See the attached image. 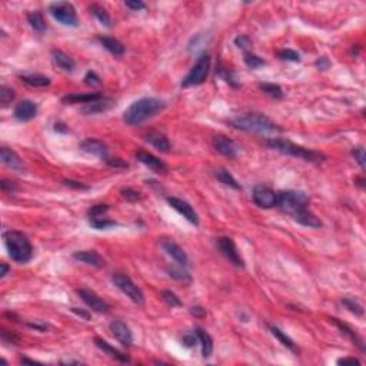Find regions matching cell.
Segmentation results:
<instances>
[{
	"instance_id": "1",
	"label": "cell",
	"mask_w": 366,
	"mask_h": 366,
	"mask_svg": "<svg viewBox=\"0 0 366 366\" xmlns=\"http://www.w3.org/2000/svg\"><path fill=\"white\" fill-rule=\"evenodd\" d=\"M236 130L269 135V133H282V127L272 122L268 116L262 113H245L230 119L228 122Z\"/></svg>"
},
{
	"instance_id": "2",
	"label": "cell",
	"mask_w": 366,
	"mask_h": 366,
	"mask_svg": "<svg viewBox=\"0 0 366 366\" xmlns=\"http://www.w3.org/2000/svg\"><path fill=\"white\" fill-rule=\"evenodd\" d=\"M165 109V103L155 97H143L133 102L123 113V120L126 125L136 126L146 122Z\"/></svg>"
},
{
	"instance_id": "3",
	"label": "cell",
	"mask_w": 366,
	"mask_h": 366,
	"mask_svg": "<svg viewBox=\"0 0 366 366\" xmlns=\"http://www.w3.org/2000/svg\"><path fill=\"white\" fill-rule=\"evenodd\" d=\"M265 145L269 149H272V150H277L280 153H285V155H289V156H295V158H300V159L306 160V162H312V163H322V162L326 160V156L319 153V152L303 148L300 145L292 143L290 140H285V139L272 137V139H268L265 142Z\"/></svg>"
},
{
	"instance_id": "4",
	"label": "cell",
	"mask_w": 366,
	"mask_h": 366,
	"mask_svg": "<svg viewBox=\"0 0 366 366\" xmlns=\"http://www.w3.org/2000/svg\"><path fill=\"white\" fill-rule=\"evenodd\" d=\"M9 256L14 262L26 263L33 256V246L29 238L19 230H7L3 235Z\"/></svg>"
},
{
	"instance_id": "5",
	"label": "cell",
	"mask_w": 366,
	"mask_h": 366,
	"mask_svg": "<svg viewBox=\"0 0 366 366\" xmlns=\"http://www.w3.org/2000/svg\"><path fill=\"white\" fill-rule=\"evenodd\" d=\"M276 206L285 212L287 215L293 216L297 212L308 209L309 206V197L306 193L303 192H297V190H282L277 193V200H276Z\"/></svg>"
},
{
	"instance_id": "6",
	"label": "cell",
	"mask_w": 366,
	"mask_h": 366,
	"mask_svg": "<svg viewBox=\"0 0 366 366\" xmlns=\"http://www.w3.org/2000/svg\"><path fill=\"white\" fill-rule=\"evenodd\" d=\"M210 70V56L207 53L200 55V57L196 60L193 68L186 75V78L182 80V88H190V86H197L202 85L209 75Z\"/></svg>"
},
{
	"instance_id": "7",
	"label": "cell",
	"mask_w": 366,
	"mask_h": 366,
	"mask_svg": "<svg viewBox=\"0 0 366 366\" xmlns=\"http://www.w3.org/2000/svg\"><path fill=\"white\" fill-rule=\"evenodd\" d=\"M112 282L113 285L120 290L123 292L126 296L129 297L132 302H135L136 305H143L145 303V296L142 293V290L139 289V286L127 276L126 274H122V272H116L112 276Z\"/></svg>"
},
{
	"instance_id": "8",
	"label": "cell",
	"mask_w": 366,
	"mask_h": 366,
	"mask_svg": "<svg viewBox=\"0 0 366 366\" xmlns=\"http://www.w3.org/2000/svg\"><path fill=\"white\" fill-rule=\"evenodd\" d=\"M49 11L57 22L62 23L63 26H70V27H76L78 26L76 10H75L73 4H70L68 1H59V3L50 4Z\"/></svg>"
},
{
	"instance_id": "9",
	"label": "cell",
	"mask_w": 366,
	"mask_h": 366,
	"mask_svg": "<svg viewBox=\"0 0 366 366\" xmlns=\"http://www.w3.org/2000/svg\"><path fill=\"white\" fill-rule=\"evenodd\" d=\"M216 246L217 249L220 251V253L228 259L229 262L232 263L233 266L236 268H243L245 266V262L240 256L239 251L235 245V242L230 239V238H226V236H222V238H217L216 239Z\"/></svg>"
},
{
	"instance_id": "10",
	"label": "cell",
	"mask_w": 366,
	"mask_h": 366,
	"mask_svg": "<svg viewBox=\"0 0 366 366\" xmlns=\"http://www.w3.org/2000/svg\"><path fill=\"white\" fill-rule=\"evenodd\" d=\"M76 293L79 295V297L94 312L97 313H107L110 310V305L103 300L102 297L99 296L96 292H93L91 289H86V287H82V289H78Z\"/></svg>"
},
{
	"instance_id": "11",
	"label": "cell",
	"mask_w": 366,
	"mask_h": 366,
	"mask_svg": "<svg viewBox=\"0 0 366 366\" xmlns=\"http://www.w3.org/2000/svg\"><path fill=\"white\" fill-rule=\"evenodd\" d=\"M252 199H253L256 206H259L262 209H271V207L276 206L277 193H274V190L269 189L268 186L256 184L253 187V192H252Z\"/></svg>"
},
{
	"instance_id": "12",
	"label": "cell",
	"mask_w": 366,
	"mask_h": 366,
	"mask_svg": "<svg viewBox=\"0 0 366 366\" xmlns=\"http://www.w3.org/2000/svg\"><path fill=\"white\" fill-rule=\"evenodd\" d=\"M212 146L213 149L219 152L220 155L226 156V158H236L238 156V152H239V148L238 145L229 139L228 136L225 135H216L212 139Z\"/></svg>"
},
{
	"instance_id": "13",
	"label": "cell",
	"mask_w": 366,
	"mask_h": 366,
	"mask_svg": "<svg viewBox=\"0 0 366 366\" xmlns=\"http://www.w3.org/2000/svg\"><path fill=\"white\" fill-rule=\"evenodd\" d=\"M168 203L171 205L172 209H175L179 215H182L186 220H189L192 225H197L199 223V216L194 212V209L189 205L187 202H184L182 199L178 197H166Z\"/></svg>"
},
{
	"instance_id": "14",
	"label": "cell",
	"mask_w": 366,
	"mask_h": 366,
	"mask_svg": "<svg viewBox=\"0 0 366 366\" xmlns=\"http://www.w3.org/2000/svg\"><path fill=\"white\" fill-rule=\"evenodd\" d=\"M79 149L85 153H89V155L102 158V159H107L109 148L99 139H85L79 145Z\"/></svg>"
},
{
	"instance_id": "15",
	"label": "cell",
	"mask_w": 366,
	"mask_h": 366,
	"mask_svg": "<svg viewBox=\"0 0 366 366\" xmlns=\"http://www.w3.org/2000/svg\"><path fill=\"white\" fill-rule=\"evenodd\" d=\"M162 248L165 249V252L169 256H172L176 261L178 265H182L184 268L189 266V256H187V253L183 251L176 242H173L172 239H163L162 240Z\"/></svg>"
},
{
	"instance_id": "16",
	"label": "cell",
	"mask_w": 366,
	"mask_h": 366,
	"mask_svg": "<svg viewBox=\"0 0 366 366\" xmlns=\"http://www.w3.org/2000/svg\"><path fill=\"white\" fill-rule=\"evenodd\" d=\"M136 159L143 163L145 166H148L149 169H152L156 173H166L168 172V166L163 160H160L159 158H156L155 155L149 153V152H145V150H137L136 152Z\"/></svg>"
},
{
	"instance_id": "17",
	"label": "cell",
	"mask_w": 366,
	"mask_h": 366,
	"mask_svg": "<svg viewBox=\"0 0 366 366\" xmlns=\"http://www.w3.org/2000/svg\"><path fill=\"white\" fill-rule=\"evenodd\" d=\"M110 331L113 333V336L122 343L123 346H130L133 343V335L130 328L126 325L123 320H113L110 323Z\"/></svg>"
},
{
	"instance_id": "18",
	"label": "cell",
	"mask_w": 366,
	"mask_h": 366,
	"mask_svg": "<svg viewBox=\"0 0 366 366\" xmlns=\"http://www.w3.org/2000/svg\"><path fill=\"white\" fill-rule=\"evenodd\" d=\"M37 114V104L32 100H22L14 107V117L20 122H29Z\"/></svg>"
},
{
	"instance_id": "19",
	"label": "cell",
	"mask_w": 366,
	"mask_h": 366,
	"mask_svg": "<svg viewBox=\"0 0 366 366\" xmlns=\"http://www.w3.org/2000/svg\"><path fill=\"white\" fill-rule=\"evenodd\" d=\"M114 106V100L112 99H107V97H100L94 102L88 103L85 104L80 112L85 114V116H91V114H97V113H104L107 110H110Z\"/></svg>"
},
{
	"instance_id": "20",
	"label": "cell",
	"mask_w": 366,
	"mask_h": 366,
	"mask_svg": "<svg viewBox=\"0 0 366 366\" xmlns=\"http://www.w3.org/2000/svg\"><path fill=\"white\" fill-rule=\"evenodd\" d=\"M0 159H1V162H3L7 168H10L13 171L17 172L24 171V163H23V160L20 159V156H19L14 150H11V149L6 148V146H3V148L0 149Z\"/></svg>"
},
{
	"instance_id": "21",
	"label": "cell",
	"mask_w": 366,
	"mask_h": 366,
	"mask_svg": "<svg viewBox=\"0 0 366 366\" xmlns=\"http://www.w3.org/2000/svg\"><path fill=\"white\" fill-rule=\"evenodd\" d=\"M73 258L79 262L91 265V266H96V268H102L104 266V259L100 256V253L96 251H78L73 253Z\"/></svg>"
},
{
	"instance_id": "22",
	"label": "cell",
	"mask_w": 366,
	"mask_h": 366,
	"mask_svg": "<svg viewBox=\"0 0 366 366\" xmlns=\"http://www.w3.org/2000/svg\"><path fill=\"white\" fill-rule=\"evenodd\" d=\"M145 140L148 143H150L153 148L158 149L159 152H163V153L169 152V149H171V143H169L168 137L165 136L162 132H159V130H150V132H148L145 135Z\"/></svg>"
},
{
	"instance_id": "23",
	"label": "cell",
	"mask_w": 366,
	"mask_h": 366,
	"mask_svg": "<svg viewBox=\"0 0 366 366\" xmlns=\"http://www.w3.org/2000/svg\"><path fill=\"white\" fill-rule=\"evenodd\" d=\"M94 343H96V346H97L100 351H103L104 354L109 355L110 358H113L116 361H120V362H129V356H127V355H125L123 352H120L119 349L113 348L110 343L106 342V341L102 339V338L96 336V338H94Z\"/></svg>"
},
{
	"instance_id": "24",
	"label": "cell",
	"mask_w": 366,
	"mask_h": 366,
	"mask_svg": "<svg viewBox=\"0 0 366 366\" xmlns=\"http://www.w3.org/2000/svg\"><path fill=\"white\" fill-rule=\"evenodd\" d=\"M52 57H53L55 65L59 69H62L63 72H73L75 68H76L75 60L69 55H66L65 52H62V50H57V49L52 50Z\"/></svg>"
},
{
	"instance_id": "25",
	"label": "cell",
	"mask_w": 366,
	"mask_h": 366,
	"mask_svg": "<svg viewBox=\"0 0 366 366\" xmlns=\"http://www.w3.org/2000/svg\"><path fill=\"white\" fill-rule=\"evenodd\" d=\"M293 219L296 220L297 223L303 225V226H308V228L318 229L322 228V222L319 220V217L316 215H313L309 209H303L300 212H297L296 215H293Z\"/></svg>"
},
{
	"instance_id": "26",
	"label": "cell",
	"mask_w": 366,
	"mask_h": 366,
	"mask_svg": "<svg viewBox=\"0 0 366 366\" xmlns=\"http://www.w3.org/2000/svg\"><path fill=\"white\" fill-rule=\"evenodd\" d=\"M97 40H99V42L102 43L103 47H104L107 52H110L113 56L116 57L123 56V53H125V46L122 45L117 39L110 37V36H99Z\"/></svg>"
},
{
	"instance_id": "27",
	"label": "cell",
	"mask_w": 366,
	"mask_h": 366,
	"mask_svg": "<svg viewBox=\"0 0 366 366\" xmlns=\"http://www.w3.org/2000/svg\"><path fill=\"white\" fill-rule=\"evenodd\" d=\"M103 97L100 93H85V94H80V93H72V94H66L62 97V102L66 103V104H75V103H83V104H88V103L94 102L97 99Z\"/></svg>"
},
{
	"instance_id": "28",
	"label": "cell",
	"mask_w": 366,
	"mask_h": 366,
	"mask_svg": "<svg viewBox=\"0 0 366 366\" xmlns=\"http://www.w3.org/2000/svg\"><path fill=\"white\" fill-rule=\"evenodd\" d=\"M332 322L342 331L343 335H346L352 342H354V345H356L361 351H365V345H364V341H362V338L356 333V332L352 329V328H349L346 323H343V322H341L339 319H336V318H332Z\"/></svg>"
},
{
	"instance_id": "29",
	"label": "cell",
	"mask_w": 366,
	"mask_h": 366,
	"mask_svg": "<svg viewBox=\"0 0 366 366\" xmlns=\"http://www.w3.org/2000/svg\"><path fill=\"white\" fill-rule=\"evenodd\" d=\"M194 333L197 335V339H199V342L202 345V355H203V358H209L212 355V352H213V339H212V336L205 329H202V328H196Z\"/></svg>"
},
{
	"instance_id": "30",
	"label": "cell",
	"mask_w": 366,
	"mask_h": 366,
	"mask_svg": "<svg viewBox=\"0 0 366 366\" xmlns=\"http://www.w3.org/2000/svg\"><path fill=\"white\" fill-rule=\"evenodd\" d=\"M215 178H216L220 183H223L225 186H229V187H232V189H235V190H240V189H242L240 184L238 183V181H236V179L232 176V173H230L228 169H225V168H217L216 171H215Z\"/></svg>"
},
{
	"instance_id": "31",
	"label": "cell",
	"mask_w": 366,
	"mask_h": 366,
	"mask_svg": "<svg viewBox=\"0 0 366 366\" xmlns=\"http://www.w3.org/2000/svg\"><path fill=\"white\" fill-rule=\"evenodd\" d=\"M268 329H269V332H271L274 338L282 343L283 346H286L287 349H290V351H293V352H297L296 343L293 342V341L286 335L285 332H282L277 326H274V325H268Z\"/></svg>"
},
{
	"instance_id": "32",
	"label": "cell",
	"mask_w": 366,
	"mask_h": 366,
	"mask_svg": "<svg viewBox=\"0 0 366 366\" xmlns=\"http://www.w3.org/2000/svg\"><path fill=\"white\" fill-rule=\"evenodd\" d=\"M89 10L91 13L99 20V22L102 23L103 26H106V27H112L113 26V23H112V19H110V16H109V13L106 11L104 7H102L100 4H92L89 6Z\"/></svg>"
},
{
	"instance_id": "33",
	"label": "cell",
	"mask_w": 366,
	"mask_h": 366,
	"mask_svg": "<svg viewBox=\"0 0 366 366\" xmlns=\"http://www.w3.org/2000/svg\"><path fill=\"white\" fill-rule=\"evenodd\" d=\"M166 271H168V274H169V276H171L172 279H176V280H179V282L190 283V280H192V277H190L189 272L186 271V268L182 266V265H179L178 268H176V266H169Z\"/></svg>"
},
{
	"instance_id": "34",
	"label": "cell",
	"mask_w": 366,
	"mask_h": 366,
	"mask_svg": "<svg viewBox=\"0 0 366 366\" xmlns=\"http://www.w3.org/2000/svg\"><path fill=\"white\" fill-rule=\"evenodd\" d=\"M20 80L23 83L33 86V88H43V86H49L50 85V79L43 75H23L20 76Z\"/></svg>"
},
{
	"instance_id": "35",
	"label": "cell",
	"mask_w": 366,
	"mask_h": 366,
	"mask_svg": "<svg viewBox=\"0 0 366 366\" xmlns=\"http://www.w3.org/2000/svg\"><path fill=\"white\" fill-rule=\"evenodd\" d=\"M27 22L33 27L36 32H45L46 22L43 19V14L40 11H32L27 14Z\"/></svg>"
},
{
	"instance_id": "36",
	"label": "cell",
	"mask_w": 366,
	"mask_h": 366,
	"mask_svg": "<svg viewBox=\"0 0 366 366\" xmlns=\"http://www.w3.org/2000/svg\"><path fill=\"white\" fill-rule=\"evenodd\" d=\"M259 89L265 94H268V96H271L274 99H282L283 97L282 88L279 85H276V83H259Z\"/></svg>"
},
{
	"instance_id": "37",
	"label": "cell",
	"mask_w": 366,
	"mask_h": 366,
	"mask_svg": "<svg viewBox=\"0 0 366 366\" xmlns=\"http://www.w3.org/2000/svg\"><path fill=\"white\" fill-rule=\"evenodd\" d=\"M342 305L348 309L349 312H352L354 315H356V316H362V315H364V308H362V305H361L356 299H354V297H343Z\"/></svg>"
},
{
	"instance_id": "38",
	"label": "cell",
	"mask_w": 366,
	"mask_h": 366,
	"mask_svg": "<svg viewBox=\"0 0 366 366\" xmlns=\"http://www.w3.org/2000/svg\"><path fill=\"white\" fill-rule=\"evenodd\" d=\"M14 96H16V93H14V91H13L11 88H9V86L3 85V86L0 88V103H1L3 107H7V106L13 102Z\"/></svg>"
},
{
	"instance_id": "39",
	"label": "cell",
	"mask_w": 366,
	"mask_h": 366,
	"mask_svg": "<svg viewBox=\"0 0 366 366\" xmlns=\"http://www.w3.org/2000/svg\"><path fill=\"white\" fill-rule=\"evenodd\" d=\"M89 225H91L92 228L102 230V229L113 228L117 223L113 222V220H109V219H103V217H91L89 219Z\"/></svg>"
},
{
	"instance_id": "40",
	"label": "cell",
	"mask_w": 366,
	"mask_h": 366,
	"mask_svg": "<svg viewBox=\"0 0 366 366\" xmlns=\"http://www.w3.org/2000/svg\"><path fill=\"white\" fill-rule=\"evenodd\" d=\"M243 60H245V63L248 65V68L251 69H258L266 65V62L263 60L262 57H259L258 55H255V53H251V52H246V53H245Z\"/></svg>"
},
{
	"instance_id": "41",
	"label": "cell",
	"mask_w": 366,
	"mask_h": 366,
	"mask_svg": "<svg viewBox=\"0 0 366 366\" xmlns=\"http://www.w3.org/2000/svg\"><path fill=\"white\" fill-rule=\"evenodd\" d=\"M160 296H162V299H163V302H165V303H168V305L172 306V308H175V306H181V305H182L181 299L176 296V295H175L172 290H162Z\"/></svg>"
},
{
	"instance_id": "42",
	"label": "cell",
	"mask_w": 366,
	"mask_h": 366,
	"mask_svg": "<svg viewBox=\"0 0 366 366\" xmlns=\"http://www.w3.org/2000/svg\"><path fill=\"white\" fill-rule=\"evenodd\" d=\"M351 153H352L354 159L356 160V163H358V165H359L362 169H365L366 156H365V149H364V146H355V148H352V150H351Z\"/></svg>"
},
{
	"instance_id": "43",
	"label": "cell",
	"mask_w": 366,
	"mask_h": 366,
	"mask_svg": "<svg viewBox=\"0 0 366 366\" xmlns=\"http://www.w3.org/2000/svg\"><path fill=\"white\" fill-rule=\"evenodd\" d=\"M277 56L282 60H290V62H299L300 60V55L292 50V49H283V50H279L277 52Z\"/></svg>"
},
{
	"instance_id": "44",
	"label": "cell",
	"mask_w": 366,
	"mask_h": 366,
	"mask_svg": "<svg viewBox=\"0 0 366 366\" xmlns=\"http://www.w3.org/2000/svg\"><path fill=\"white\" fill-rule=\"evenodd\" d=\"M219 76L222 78L223 80H226L228 82L229 85H232V86H239L238 83H236V79H235V75H233V72L232 70H229V69L226 68H219Z\"/></svg>"
},
{
	"instance_id": "45",
	"label": "cell",
	"mask_w": 366,
	"mask_h": 366,
	"mask_svg": "<svg viewBox=\"0 0 366 366\" xmlns=\"http://www.w3.org/2000/svg\"><path fill=\"white\" fill-rule=\"evenodd\" d=\"M122 197L126 199L127 202H137V200H140L142 199V196L140 193L135 190V189H132V187H126V189H122Z\"/></svg>"
},
{
	"instance_id": "46",
	"label": "cell",
	"mask_w": 366,
	"mask_h": 366,
	"mask_svg": "<svg viewBox=\"0 0 366 366\" xmlns=\"http://www.w3.org/2000/svg\"><path fill=\"white\" fill-rule=\"evenodd\" d=\"M107 210H109L107 205H94L88 210V215H89V217H102Z\"/></svg>"
},
{
	"instance_id": "47",
	"label": "cell",
	"mask_w": 366,
	"mask_h": 366,
	"mask_svg": "<svg viewBox=\"0 0 366 366\" xmlns=\"http://www.w3.org/2000/svg\"><path fill=\"white\" fill-rule=\"evenodd\" d=\"M85 83L88 85V86H99L100 83H102V79H100V76L96 73V72H93V70H89L88 73H86V76H85Z\"/></svg>"
},
{
	"instance_id": "48",
	"label": "cell",
	"mask_w": 366,
	"mask_h": 366,
	"mask_svg": "<svg viewBox=\"0 0 366 366\" xmlns=\"http://www.w3.org/2000/svg\"><path fill=\"white\" fill-rule=\"evenodd\" d=\"M1 341L6 343H11V345H16V343L19 342V336L14 333V332H10V331H6V329H3L1 331Z\"/></svg>"
},
{
	"instance_id": "49",
	"label": "cell",
	"mask_w": 366,
	"mask_h": 366,
	"mask_svg": "<svg viewBox=\"0 0 366 366\" xmlns=\"http://www.w3.org/2000/svg\"><path fill=\"white\" fill-rule=\"evenodd\" d=\"M62 183H63L65 186L70 187V189H76V190H86V189H88V186H86L85 183L73 181V179H63Z\"/></svg>"
},
{
	"instance_id": "50",
	"label": "cell",
	"mask_w": 366,
	"mask_h": 366,
	"mask_svg": "<svg viewBox=\"0 0 366 366\" xmlns=\"http://www.w3.org/2000/svg\"><path fill=\"white\" fill-rule=\"evenodd\" d=\"M197 342H199V339H197L196 333H187L182 338V345L186 348H193Z\"/></svg>"
},
{
	"instance_id": "51",
	"label": "cell",
	"mask_w": 366,
	"mask_h": 366,
	"mask_svg": "<svg viewBox=\"0 0 366 366\" xmlns=\"http://www.w3.org/2000/svg\"><path fill=\"white\" fill-rule=\"evenodd\" d=\"M126 7H129L130 10H135V11H139V10H145L146 9V4L142 1V0H127L125 1Z\"/></svg>"
},
{
	"instance_id": "52",
	"label": "cell",
	"mask_w": 366,
	"mask_h": 366,
	"mask_svg": "<svg viewBox=\"0 0 366 366\" xmlns=\"http://www.w3.org/2000/svg\"><path fill=\"white\" fill-rule=\"evenodd\" d=\"M0 187H1V190H3V192H7V193H14V192L17 190L16 183L11 182V181H7V179H1V182H0Z\"/></svg>"
},
{
	"instance_id": "53",
	"label": "cell",
	"mask_w": 366,
	"mask_h": 366,
	"mask_svg": "<svg viewBox=\"0 0 366 366\" xmlns=\"http://www.w3.org/2000/svg\"><path fill=\"white\" fill-rule=\"evenodd\" d=\"M104 160H106V163H107L109 166H112L114 169H126V168L129 166L125 160L120 159V158H113V159H104Z\"/></svg>"
},
{
	"instance_id": "54",
	"label": "cell",
	"mask_w": 366,
	"mask_h": 366,
	"mask_svg": "<svg viewBox=\"0 0 366 366\" xmlns=\"http://www.w3.org/2000/svg\"><path fill=\"white\" fill-rule=\"evenodd\" d=\"M235 43H236V46H238L239 49H248V47L251 46L252 40L248 37V36L240 34V36H238V37L235 39Z\"/></svg>"
},
{
	"instance_id": "55",
	"label": "cell",
	"mask_w": 366,
	"mask_h": 366,
	"mask_svg": "<svg viewBox=\"0 0 366 366\" xmlns=\"http://www.w3.org/2000/svg\"><path fill=\"white\" fill-rule=\"evenodd\" d=\"M315 65H316V68L320 69V70H326V69L331 66V60H329L326 56H322L315 62Z\"/></svg>"
},
{
	"instance_id": "56",
	"label": "cell",
	"mask_w": 366,
	"mask_h": 366,
	"mask_svg": "<svg viewBox=\"0 0 366 366\" xmlns=\"http://www.w3.org/2000/svg\"><path fill=\"white\" fill-rule=\"evenodd\" d=\"M346 364H355V365H361L362 362L358 358H341L338 359V365H346Z\"/></svg>"
},
{
	"instance_id": "57",
	"label": "cell",
	"mask_w": 366,
	"mask_h": 366,
	"mask_svg": "<svg viewBox=\"0 0 366 366\" xmlns=\"http://www.w3.org/2000/svg\"><path fill=\"white\" fill-rule=\"evenodd\" d=\"M73 313H76L78 316H80L82 319H85V320H89L91 319V313H88V312H85V310H82V309L79 308H72L70 309Z\"/></svg>"
},
{
	"instance_id": "58",
	"label": "cell",
	"mask_w": 366,
	"mask_h": 366,
	"mask_svg": "<svg viewBox=\"0 0 366 366\" xmlns=\"http://www.w3.org/2000/svg\"><path fill=\"white\" fill-rule=\"evenodd\" d=\"M190 313L196 316V318H203L206 315V310L203 308H200V306H193V308L190 309Z\"/></svg>"
},
{
	"instance_id": "59",
	"label": "cell",
	"mask_w": 366,
	"mask_h": 366,
	"mask_svg": "<svg viewBox=\"0 0 366 366\" xmlns=\"http://www.w3.org/2000/svg\"><path fill=\"white\" fill-rule=\"evenodd\" d=\"M9 271H10V268H9V265H7V263H4V262L0 263V277H4V276L7 274Z\"/></svg>"
},
{
	"instance_id": "60",
	"label": "cell",
	"mask_w": 366,
	"mask_h": 366,
	"mask_svg": "<svg viewBox=\"0 0 366 366\" xmlns=\"http://www.w3.org/2000/svg\"><path fill=\"white\" fill-rule=\"evenodd\" d=\"M55 130H56V132H62V133H66L69 129L66 127V125H63V123H56V125H55Z\"/></svg>"
},
{
	"instance_id": "61",
	"label": "cell",
	"mask_w": 366,
	"mask_h": 366,
	"mask_svg": "<svg viewBox=\"0 0 366 366\" xmlns=\"http://www.w3.org/2000/svg\"><path fill=\"white\" fill-rule=\"evenodd\" d=\"M20 361H22L23 364H40V362H37V361H33V359H27V358H24V356H22V358H20Z\"/></svg>"
},
{
	"instance_id": "62",
	"label": "cell",
	"mask_w": 366,
	"mask_h": 366,
	"mask_svg": "<svg viewBox=\"0 0 366 366\" xmlns=\"http://www.w3.org/2000/svg\"><path fill=\"white\" fill-rule=\"evenodd\" d=\"M63 365H79V361H66V362H62Z\"/></svg>"
},
{
	"instance_id": "63",
	"label": "cell",
	"mask_w": 366,
	"mask_h": 366,
	"mask_svg": "<svg viewBox=\"0 0 366 366\" xmlns=\"http://www.w3.org/2000/svg\"><path fill=\"white\" fill-rule=\"evenodd\" d=\"M356 182H358V184H359L361 187H364V186H365V184H364V183H365L364 179H356Z\"/></svg>"
}]
</instances>
